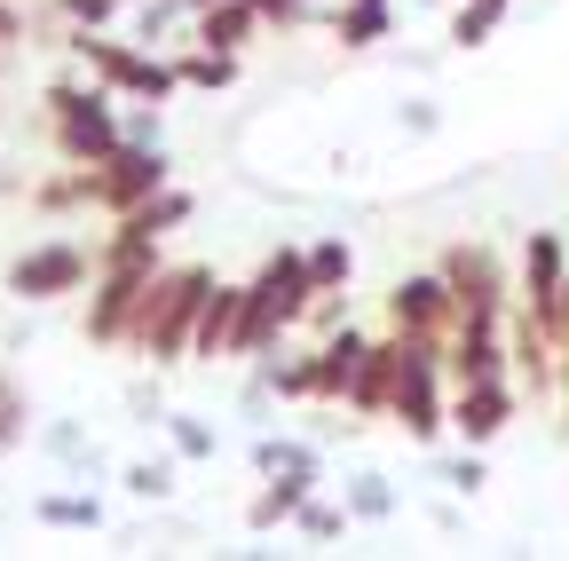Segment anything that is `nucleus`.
Wrapping results in <instances>:
<instances>
[{
	"instance_id": "obj_1",
	"label": "nucleus",
	"mask_w": 569,
	"mask_h": 561,
	"mask_svg": "<svg viewBox=\"0 0 569 561\" xmlns=\"http://www.w3.org/2000/svg\"><path fill=\"white\" fill-rule=\"evenodd\" d=\"M206 293H213V269H198V261H174V269H159L151 285H142V301H134V324H127V357H142V364H190V332H198V309H206Z\"/></svg>"
},
{
	"instance_id": "obj_2",
	"label": "nucleus",
	"mask_w": 569,
	"mask_h": 561,
	"mask_svg": "<svg viewBox=\"0 0 569 561\" xmlns=\"http://www.w3.org/2000/svg\"><path fill=\"white\" fill-rule=\"evenodd\" d=\"M167 261H159V238L134 230V222H111L103 238V261H96V285H88V340L96 348H127V324H134V301Z\"/></svg>"
},
{
	"instance_id": "obj_3",
	"label": "nucleus",
	"mask_w": 569,
	"mask_h": 561,
	"mask_svg": "<svg viewBox=\"0 0 569 561\" xmlns=\"http://www.w3.org/2000/svg\"><path fill=\"white\" fill-rule=\"evenodd\" d=\"M119 103H127V96H111L103 80H48V88H40V111H48L56 159L103 167V159L127 143V134H119Z\"/></svg>"
},
{
	"instance_id": "obj_4",
	"label": "nucleus",
	"mask_w": 569,
	"mask_h": 561,
	"mask_svg": "<svg viewBox=\"0 0 569 561\" xmlns=\"http://www.w3.org/2000/svg\"><path fill=\"white\" fill-rule=\"evenodd\" d=\"M63 48H71V63H80L88 80H103L111 96H127V103H167V96H182V72H174V56H159V48H142V40H111V32H88V24H63Z\"/></svg>"
},
{
	"instance_id": "obj_5",
	"label": "nucleus",
	"mask_w": 569,
	"mask_h": 561,
	"mask_svg": "<svg viewBox=\"0 0 569 561\" xmlns=\"http://www.w3.org/2000/svg\"><path fill=\"white\" fill-rule=\"evenodd\" d=\"M396 340H403V332H396ZM388 419H396L411 443H443V435H451V372H443V340H403Z\"/></svg>"
},
{
	"instance_id": "obj_6",
	"label": "nucleus",
	"mask_w": 569,
	"mask_h": 561,
	"mask_svg": "<svg viewBox=\"0 0 569 561\" xmlns=\"http://www.w3.org/2000/svg\"><path fill=\"white\" fill-rule=\"evenodd\" d=\"M96 261H103V246H88V238H40V246H24L17 261H9V301L17 309H40V301H63V293H88L96 285Z\"/></svg>"
},
{
	"instance_id": "obj_7",
	"label": "nucleus",
	"mask_w": 569,
	"mask_h": 561,
	"mask_svg": "<svg viewBox=\"0 0 569 561\" xmlns=\"http://www.w3.org/2000/svg\"><path fill=\"white\" fill-rule=\"evenodd\" d=\"M561 301H569V238L561 230H530L522 238V269H515V309L561 340Z\"/></svg>"
},
{
	"instance_id": "obj_8",
	"label": "nucleus",
	"mask_w": 569,
	"mask_h": 561,
	"mask_svg": "<svg viewBox=\"0 0 569 561\" xmlns=\"http://www.w3.org/2000/svg\"><path fill=\"white\" fill-rule=\"evenodd\" d=\"M388 332L403 340H451L459 332V293H451V277L443 269H411L388 285Z\"/></svg>"
},
{
	"instance_id": "obj_9",
	"label": "nucleus",
	"mask_w": 569,
	"mask_h": 561,
	"mask_svg": "<svg viewBox=\"0 0 569 561\" xmlns=\"http://www.w3.org/2000/svg\"><path fill=\"white\" fill-rule=\"evenodd\" d=\"M174 182V159H167V143H119L103 167H96V214H134L151 190H167Z\"/></svg>"
},
{
	"instance_id": "obj_10",
	"label": "nucleus",
	"mask_w": 569,
	"mask_h": 561,
	"mask_svg": "<svg viewBox=\"0 0 569 561\" xmlns=\"http://www.w3.org/2000/svg\"><path fill=\"white\" fill-rule=\"evenodd\" d=\"M443 277H451V293H459V317H515V277H507V261H498L482 238H467V246H443V261H436Z\"/></svg>"
},
{
	"instance_id": "obj_11",
	"label": "nucleus",
	"mask_w": 569,
	"mask_h": 561,
	"mask_svg": "<svg viewBox=\"0 0 569 561\" xmlns=\"http://www.w3.org/2000/svg\"><path fill=\"white\" fill-rule=\"evenodd\" d=\"M515 411H522V380H475V388H451V435L490 451L498 435L515 428Z\"/></svg>"
},
{
	"instance_id": "obj_12",
	"label": "nucleus",
	"mask_w": 569,
	"mask_h": 561,
	"mask_svg": "<svg viewBox=\"0 0 569 561\" xmlns=\"http://www.w3.org/2000/svg\"><path fill=\"white\" fill-rule=\"evenodd\" d=\"M317 482H325V467H277V474H261V490H253V507H246V530H284L309 499H317Z\"/></svg>"
},
{
	"instance_id": "obj_13",
	"label": "nucleus",
	"mask_w": 569,
	"mask_h": 561,
	"mask_svg": "<svg viewBox=\"0 0 569 561\" xmlns=\"http://www.w3.org/2000/svg\"><path fill=\"white\" fill-rule=\"evenodd\" d=\"M396 357H403V340H396V332H380V340L365 348V364H356V380H348V403H340V411L380 419V411H388V395H396Z\"/></svg>"
},
{
	"instance_id": "obj_14",
	"label": "nucleus",
	"mask_w": 569,
	"mask_h": 561,
	"mask_svg": "<svg viewBox=\"0 0 569 561\" xmlns=\"http://www.w3.org/2000/svg\"><path fill=\"white\" fill-rule=\"evenodd\" d=\"M238 317H246V285H222V277H213V293H206V309H198V332H190V364L230 357Z\"/></svg>"
},
{
	"instance_id": "obj_15",
	"label": "nucleus",
	"mask_w": 569,
	"mask_h": 561,
	"mask_svg": "<svg viewBox=\"0 0 569 561\" xmlns=\"http://www.w3.org/2000/svg\"><path fill=\"white\" fill-rule=\"evenodd\" d=\"M365 348H372L365 324H340V332L317 340V403H348V380H356V364H365Z\"/></svg>"
},
{
	"instance_id": "obj_16",
	"label": "nucleus",
	"mask_w": 569,
	"mask_h": 561,
	"mask_svg": "<svg viewBox=\"0 0 569 561\" xmlns=\"http://www.w3.org/2000/svg\"><path fill=\"white\" fill-rule=\"evenodd\" d=\"M325 32H332L348 56H365V48H380V40L396 32V0H340Z\"/></svg>"
},
{
	"instance_id": "obj_17",
	"label": "nucleus",
	"mask_w": 569,
	"mask_h": 561,
	"mask_svg": "<svg viewBox=\"0 0 569 561\" xmlns=\"http://www.w3.org/2000/svg\"><path fill=\"white\" fill-rule=\"evenodd\" d=\"M40 451L71 474V482H88V474H103V451L88 443V428L80 419H40Z\"/></svg>"
},
{
	"instance_id": "obj_18",
	"label": "nucleus",
	"mask_w": 569,
	"mask_h": 561,
	"mask_svg": "<svg viewBox=\"0 0 569 561\" xmlns=\"http://www.w3.org/2000/svg\"><path fill=\"white\" fill-rule=\"evenodd\" d=\"M253 32H261V9H253V0H213V9H198V24H190V40H206V48H238V56H246Z\"/></svg>"
},
{
	"instance_id": "obj_19",
	"label": "nucleus",
	"mask_w": 569,
	"mask_h": 561,
	"mask_svg": "<svg viewBox=\"0 0 569 561\" xmlns=\"http://www.w3.org/2000/svg\"><path fill=\"white\" fill-rule=\"evenodd\" d=\"M174 72H182V88H206V96H222V88H238V48H206V40H182V48H174Z\"/></svg>"
},
{
	"instance_id": "obj_20",
	"label": "nucleus",
	"mask_w": 569,
	"mask_h": 561,
	"mask_svg": "<svg viewBox=\"0 0 569 561\" xmlns=\"http://www.w3.org/2000/svg\"><path fill=\"white\" fill-rule=\"evenodd\" d=\"M198 17H190V0H142V9H127V40H142V48H182L174 32H190Z\"/></svg>"
},
{
	"instance_id": "obj_21",
	"label": "nucleus",
	"mask_w": 569,
	"mask_h": 561,
	"mask_svg": "<svg viewBox=\"0 0 569 561\" xmlns=\"http://www.w3.org/2000/svg\"><path fill=\"white\" fill-rule=\"evenodd\" d=\"M32 522L40 530H103V499H96V490H40Z\"/></svg>"
},
{
	"instance_id": "obj_22",
	"label": "nucleus",
	"mask_w": 569,
	"mask_h": 561,
	"mask_svg": "<svg viewBox=\"0 0 569 561\" xmlns=\"http://www.w3.org/2000/svg\"><path fill=\"white\" fill-rule=\"evenodd\" d=\"M119 482H127V499H142V507H167V499H174V482H182V451L167 443L159 459H134Z\"/></svg>"
},
{
	"instance_id": "obj_23",
	"label": "nucleus",
	"mask_w": 569,
	"mask_h": 561,
	"mask_svg": "<svg viewBox=\"0 0 569 561\" xmlns=\"http://www.w3.org/2000/svg\"><path fill=\"white\" fill-rule=\"evenodd\" d=\"M190 214H198V198H190L182 182H167V190H151V198H142L134 214H119V222H134V230H151V238H167V230H182Z\"/></svg>"
},
{
	"instance_id": "obj_24",
	"label": "nucleus",
	"mask_w": 569,
	"mask_h": 561,
	"mask_svg": "<svg viewBox=\"0 0 569 561\" xmlns=\"http://www.w3.org/2000/svg\"><path fill=\"white\" fill-rule=\"evenodd\" d=\"M507 9H515V0H459V9H451V48L459 56L467 48H490V32L507 24Z\"/></svg>"
},
{
	"instance_id": "obj_25",
	"label": "nucleus",
	"mask_w": 569,
	"mask_h": 561,
	"mask_svg": "<svg viewBox=\"0 0 569 561\" xmlns=\"http://www.w3.org/2000/svg\"><path fill=\"white\" fill-rule=\"evenodd\" d=\"M340 499H348V514H356V522H388V514H396V482L365 467V474H348Z\"/></svg>"
},
{
	"instance_id": "obj_26",
	"label": "nucleus",
	"mask_w": 569,
	"mask_h": 561,
	"mask_svg": "<svg viewBox=\"0 0 569 561\" xmlns=\"http://www.w3.org/2000/svg\"><path fill=\"white\" fill-rule=\"evenodd\" d=\"M309 277H317V293H348V277H356V253H348V238H340V230L309 246Z\"/></svg>"
},
{
	"instance_id": "obj_27",
	"label": "nucleus",
	"mask_w": 569,
	"mask_h": 561,
	"mask_svg": "<svg viewBox=\"0 0 569 561\" xmlns=\"http://www.w3.org/2000/svg\"><path fill=\"white\" fill-rule=\"evenodd\" d=\"M277 467H325V451L317 443H301V435H253V474H277Z\"/></svg>"
},
{
	"instance_id": "obj_28",
	"label": "nucleus",
	"mask_w": 569,
	"mask_h": 561,
	"mask_svg": "<svg viewBox=\"0 0 569 561\" xmlns=\"http://www.w3.org/2000/svg\"><path fill=\"white\" fill-rule=\"evenodd\" d=\"M167 443L182 451V467H206L213 451H222V435H213L198 411H167Z\"/></svg>"
},
{
	"instance_id": "obj_29",
	"label": "nucleus",
	"mask_w": 569,
	"mask_h": 561,
	"mask_svg": "<svg viewBox=\"0 0 569 561\" xmlns=\"http://www.w3.org/2000/svg\"><path fill=\"white\" fill-rule=\"evenodd\" d=\"M436 482H443V490H451V499H475V490H482V482H490V467H482V451H475V443H467V451H459V459H443V467H436Z\"/></svg>"
},
{
	"instance_id": "obj_30",
	"label": "nucleus",
	"mask_w": 569,
	"mask_h": 561,
	"mask_svg": "<svg viewBox=\"0 0 569 561\" xmlns=\"http://www.w3.org/2000/svg\"><path fill=\"white\" fill-rule=\"evenodd\" d=\"M24 435H32V403H24V388H17L9 372H0V443L17 451Z\"/></svg>"
},
{
	"instance_id": "obj_31",
	"label": "nucleus",
	"mask_w": 569,
	"mask_h": 561,
	"mask_svg": "<svg viewBox=\"0 0 569 561\" xmlns=\"http://www.w3.org/2000/svg\"><path fill=\"white\" fill-rule=\"evenodd\" d=\"M48 9H56L63 24H88V32H111V24H127V9H119V0H48Z\"/></svg>"
},
{
	"instance_id": "obj_32",
	"label": "nucleus",
	"mask_w": 569,
	"mask_h": 561,
	"mask_svg": "<svg viewBox=\"0 0 569 561\" xmlns=\"http://www.w3.org/2000/svg\"><path fill=\"white\" fill-rule=\"evenodd\" d=\"M261 9V24H277V32H301V24H332V9H317V0H253Z\"/></svg>"
},
{
	"instance_id": "obj_33",
	"label": "nucleus",
	"mask_w": 569,
	"mask_h": 561,
	"mask_svg": "<svg viewBox=\"0 0 569 561\" xmlns=\"http://www.w3.org/2000/svg\"><path fill=\"white\" fill-rule=\"evenodd\" d=\"M127 419H134V428H167V395H159V364H151V380H127Z\"/></svg>"
},
{
	"instance_id": "obj_34",
	"label": "nucleus",
	"mask_w": 569,
	"mask_h": 561,
	"mask_svg": "<svg viewBox=\"0 0 569 561\" xmlns=\"http://www.w3.org/2000/svg\"><path fill=\"white\" fill-rule=\"evenodd\" d=\"M396 127L411 134V143H427V134H443V103L436 96H403L396 103Z\"/></svg>"
},
{
	"instance_id": "obj_35",
	"label": "nucleus",
	"mask_w": 569,
	"mask_h": 561,
	"mask_svg": "<svg viewBox=\"0 0 569 561\" xmlns=\"http://www.w3.org/2000/svg\"><path fill=\"white\" fill-rule=\"evenodd\" d=\"M348 522H356V514H348V499H340V507H332V499H309V507L293 514V530H301V538H340Z\"/></svg>"
},
{
	"instance_id": "obj_36",
	"label": "nucleus",
	"mask_w": 569,
	"mask_h": 561,
	"mask_svg": "<svg viewBox=\"0 0 569 561\" xmlns=\"http://www.w3.org/2000/svg\"><path fill=\"white\" fill-rule=\"evenodd\" d=\"M119 134H127V143H167L159 103H127V111H119Z\"/></svg>"
},
{
	"instance_id": "obj_37",
	"label": "nucleus",
	"mask_w": 569,
	"mask_h": 561,
	"mask_svg": "<svg viewBox=\"0 0 569 561\" xmlns=\"http://www.w3.org/2000/svg\"><path fill=\"white\" fill-rule=\"evenodd\" d=\"M301 324H309V332H317V340H325V332H340V324H348V293H317V301H309V317H301Z\"/></svg>"
},
{
	"instance_id": "obj_38",
	"label": "nucleus",
	"mask_w": 569,
	"mask_h": 561,
	"mask_svg": "<svg viewBox=\"0 0 569 561\" xmlns=\"http://www.w3.org/2000/svg\"><path fill=\"white\" fill-rule=\"evenodd\" d=\"M198 9H213V0H190V17H198Z\"/></svg>"
},
{
	"instance_id": "obj_39",
	"label": "nucleus",
	"mask_w": 569,
	"mask_h": 561,
	"mask_svg": "<svg viewBox=\"0 0 569 561\" xmlns=\"http://www.w3.org/2000/svg\"><path fill=\"white\" fill-rule=\"evenodd\" d=\"M119 9H142V0H119Z\"/></svg>"
},
{
	"instance_id": "obj_40",
	"label": "nucleus",
	"mask_w": 569,
	"mask_h": 561,
	"mask_svg": "<svg viewBox=\"0 0 569 561\" xmlns=\"http://www.w3.org/2000/svg\"><path fill=\"white\" fill-rule=\"evenodd\" d=\"M0 467H9V443H0Z\"/></svg>"
}]
</instances>
